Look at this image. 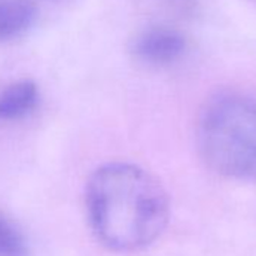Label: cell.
Here are the masks:
<instances>
[{
    "label": "cell",
    "instance_id": "6da1fadb",
    "mask_svg": "<svg viewBox=\"0 0 256 256\" xmlns=\"http://www.w3.org/2000/svg\"><path fill=\"white\" fill-rule=\"evenodd\" d=\"M84 204L96 238L112 250L133 252L154 242L169 218L162 184L146 170L128 163L96 169L86 186Z\"/></svg>",
    "mask_w": 256,
    "mask_h": 256
},
{
    "label": "cell",
    "instance_id": "7a4b0ae2",
    "mask_svg": "<svg viewBox=\"0 0 256 256\" xmlns=\"http://www.w3.org/2000/svg\"><path fill=\"white\" fill-rule=\"evenodd\" d=\"M198 146L206 164L236 180L256 178V100L241 94H220L202 108Z\"/></svg>",
    "mask_w": 256,
    "mask_h": 256
},
{
    "label": "cell",
    "instance_id": "3957f363",
    "mask_svg": "<svg viewBox=\"0 0 256 256\" xmlns=\"http://www.w3.org/2000/svg\"><path fill=\"white\" fill-rule=\"evenodd\" d=\"M184 50V36L166 28L151 29L142 34L134 42V54L142 62L154 66H163L178 60Z\"/></svg>",
    "mask_w": 256,
    "mask_h": 256
},
{
    "label": "cell",
    "instance_id": "277c9868",
    "mask_svg": "<svg viewBox=\"0 0 256 256\" xmlns=\"http://www.w3.org/2000/svg\"><path fill=\"white\" fill-rule=\"evenodd\" d=\"M38 86L32 80H18L0 92V119L17 120L28 116L38 104Z\"/></svg>",
    "mask_w": 256,
    "mask_h": 256
},
{
    "label": "cell",
    "instance_id": "5b68a950",
    "mask_svg": "<svg viewBox=\"0 0 256 256\" xmlns=\"http://www.w3.org/2000/svg\"><path fill=\"white\" fill-rule=\"evenodd\" d=\"M35 18L36 10L29 0H0V41L24 34Z\"/></svg>",
    "mask_w": 256,
    "mask_h": 256
},
{
    "label": "cell",
    "instance_id": "8992f818",
    "mask_svg": "<svg viewBox=\"0 0 256 256\" xmlns=\"http://www.w3.org/2000/svg\"><path fill=\"white\" fill-rule=\"evenodd\" d=\"M28 242L17 224L0 212V256H28Z\"/></svg>",
    "mask_w": 256,
    "mask_h": 256
}]
</instances>
